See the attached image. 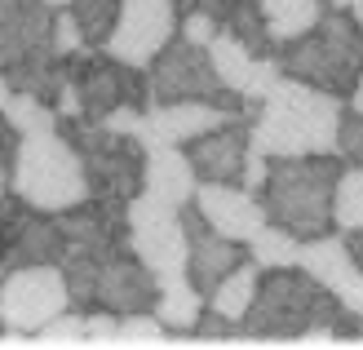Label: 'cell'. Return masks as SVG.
I'll return each instance as SVG.
<instances>
[{"instance_id": "ac0fdd59", "label": "cell", "mask_w": 363, "mask_h": 350, "mask_svg": "<svg viewBox=\"0 0 363 350\" xmlns=\"http://www.w3.org/2000/svg\"><path fill=\"white\" fill-rule=\"evenodd\" d=\"M301 270H311L319 284H328L333 292L341 288V280H350L359 270V257L350 253V239L346 235H311L301 239Z\"/></svg>"}, {"instance_id": "d6986e66", "label": "cell", "mask_w": 363, "mask_h": 350, "mask_svg": "<svg viewBox=\"0 0 363 350\" xmlns=\"http://www.w3.org/2000/svg\"><path fill=\"white\" fill-rule=\"evenodd\" d=\"M155 315L164 319L173 333H186V328H195V319L204 315V292L195 288L191 275L164 280L160 284V297H155Z\"/></svg>"}, {"instance_id": "f546056e", "label": "cell", "mask_w": 363, "mask_h": 350, "mask_svg": "<svg viewBox=\"0 0 363 350\" xmlns=\"http://www.w3.org/2000/svg\"><path fill=\"white\" fill-rule=\"evenodd\" d=\"M89 346H120V315L116 310L89 315Z\"/></svg>"}, {"instance_id": "7a4b0ae2", "label": "cell", "mask_w": 363, "mask_h": 350, "mask_svg": "<svg viewBox=\"0 0 363 350\" xmlns=\"http://www.w3.org/2000/svg\"><path fill=\"white\" fill-rule=\"evenodd\" d=\"M13 195L18 204H31L40 213H67L84 204L89 195V169L80 146L62 128H35L18 138L13 151Z\"/></svg>"}, {"instance_id": "cb8c5ba5", "label": "cell", "mask_w": 363, "mask_h": 350, "mask_svg": "<svg viewBox=\"0 0 363 350\" xmlns=\"http://www.w3.org/2000/svg\"><path fill=\"white\" fill-rule=\"evenodd\" d=\"M120 5L124 0H71V9H76L80 27H84V40L89 49H106L116 31V18H120Z\"/></svg>"}, {"instance_id": "8992f818", "label": "cell", "mask_w": 363, "mask_h": 350, "mask_svg": "<svg viewBox=\"0 0 363 350\" xmlns=\"http://www.w3.org/2000/svg\"><path fill=\"white\" fill-rule=\"evenodd\" d=\"M53 18L49 0H0V71L23 94H58Z\"/></svg>"}, {"instance_id": "836d02e7", "label": "cell", "mask_w": 363, "mask_h": 350, "mask_svg": "<svg viewBox=\"0 0 363 350\" xmlns=\"http://www.w3.org/2000/svg\"><path fill=\"white\" fill-rule=\"evenodd\" d=\"M13 98V84H9V76H5V71H0V111H5V102Z\"/></svg>"}, {"instance_id": "9c48e42d", "label": "cell", "mask_w": 363, "mask_h": 350, "mask_svg": "<svg viewBox=\"0 0 363 350\" xmlns=\"http://www.w3.org/2000/svg\"><path fill=\"white\" fill-rule=\"evenodd\" d=\"M129 244L133 253L155 270V280H177L191 275V231L186 217L173 204H160L151 195L129 199Z\"/></svg>"}, {"instance_id": "ba28073f", "label": "cell", "mask_w": 363, "mask_h": 350, "mask_svg": "<svg viewBox=\"0 0 363 350\" xmlns=\"http://www.w3.org/2000/svg\"><path fill=\"white\" fill-rule=\"evenodd\" d=\"M71 142L84 155L94 199H120V204H129L133 195H142V182H147V142L142 138L106 128L98 120H76L71 124Z\"/></svg>"}, {"instance_id": "e0dca14e", "label": "cell", "mask_w": 363, "mask_h": 350, "mask_svg": "<svg viewBox=\"0 0 363 350\" xmlns=\"http://www.w3.org/2000/svg\"><path fill=\"white\" fill-rule=\"evenodd\" d=\"M195 164L191 155L173 142H155L147 146V182H142V195L160 199V204H173V209H186L195 199Z\"/></svg>"}, {"instance_id": "83f0119b", "label": "cell", "mask_w": 363, "mask_h": 350, "mask_svg": "<svg viewBox=\"0 0 363 350\" xmlns=\"http://www.w3.org/2000/svg\"><path fill=\"white\" fill-rule=\"evenodd\" d=\"M186 40H195V45H213V35L222 31V18L217 13H208V9H191V13H182V27H177Z\"/></svg>"}, {"instance_id": "7c38bea8", "label": "cell", "mask_w": 363, "mask_h": 350, "mask_svg": "<svg viewBox=\"0 0 363 350\" xmlns=\"http://www.w3.org/2000/svg\"><path fill=\"white\" fill-rule=\"evenodd\" d=\"M195 209L208 217V226L226 239L248 244L270 217L266 204H257V191H248L244 182H199L195 187Z\"/></svg>"}, {"instance_id": "74e56055", "label": "cell", "mask_w": 363, "mask_h": 350, "mask_svg": "<svg viewBox=\"0 0 363 350\" xmlns=\"http://www.w3.org/2000/svg\"><path fill=\"white\" fill-rule=\"evenodd\" d=\"M49 5H53V9H67V5H71V0H49Z\"/></svg>"}, {"instance_id": "d590c367", "label": "cell", "mask_w": 363, "mask_h": 350, "mask_svg": "<svg viewBox=\"0 0 363 350\" xmlns=\"http://www.w3.org/2000/svg\"><path fill=\"white\" fill-rule=\"evenodd\" d=\"M328 5H333V9H350V5H354V0H328Z\"/></svg>"}, {"instance_id": "484cf974", "label": "cell", "mask_w": 363, "mask_h": 350, "mask_svg": "<svg viewBox=\"0 0 363 350\" xmlns=\"http://www.w3.org/2000/svg\"><path fill=\"white\" fill-rule=\"evenodd\" d=\"M31 346H89V319L62 310L58 319H49L40 333L31 337Z\"/></svg>"}, {"instance_id": "9a60e30c", "label": "cell", "mask_w": 363, "mask_h": 350, "mask_svg": "<svg viewBox=\"0 0 363 350\" xmlns=\"http://www.w3.org/2000/svg\"><path fill=\"white\" fill-rule=\"evenodd\" d=\"M248 151H252V116H235L230 124L195 138L186 155L199 182H240Z\"/></svg>"}, {"instance_id": "d4e9b609", "label": "cell", "mask_w": 363, "mask_h": 350, "mask_svg": "<svg viewBox=\"0 0 363 350\" xmlns=\"http://www.w3.org/2000/svg\"><path fill=\"white\" fill-rule=\"evenodd\" d=\"M173 328L155 315V310H133V315H120V346H164Z\"/></svg>"}, {"instance_id": "8d00e7d4", "label": "cell", "mask_w": 363, "mask_h": 350, "mask_svg": "<svg viewBox=\"0 0 363 350\" xmlns=\"http://www.w3.org/2000/svg\"><path fill=\"white\" fill-rule=\"evenodd\" d=\"M350 9H354V18H359V23H363V0H354V5H350Z\"/></svg>"}, {"instance_id": "30bf717a", "label": "cell", "mask_w": 363, "mask_h": 350, "mask_svg": "<svg viewBox=\"0 0 363 350\" xmlns=\"http://www.w3.org/2000/svg\"><path fill=\"white\" fill-rule=\"evenodd\" d=\"M71 306V284L62 266H18L0 275V324L40 333L49 319H58Z\"/></svg>"}, {"instance_id": "3957f363", "label": "cell", "mask_w": 363, "mask_h": 350, "mask_svg": "<svg viewBox=\"0 0 363 350\" xmlns=\"http://www.w3.org/2000/svg\"><path fill=\"white\" fill-rule=\"evenodd\" d=\"M341 302L328 284H319L311 270L284 266V270H262L257 297L244 315V337L248 341H297L311 324H337Z\"/></svg>"}, {"instance_id": "52a82bcc", "label": "cell", "mask_w": 363, "mask_h": 350, "mask_svg": "<svg viewBox=\"0 0 363 350\" xmlns=\"http://www.w3.org/2000/svg\"><path fill=\"white\" fill-rule=\"evenodd\" d=\"M142 98H147V106H160V102H217V106H230V111H244V98L217 76V67L208 58V45H195L182 31L147 67Z\"/></svg>"}, {"instance_id": "ffe728a7", "label": "cell", "mask_w": 363, "mask_h": 350, "mask_svg": "<svg viewBox=\"0 0 363 350\" xmlns=\"http://www.w3.org/2000/svg\"><path fill=\"white\" fill-rule=\"evenodd\" d=\"M257 284H262V266L252 262H240L222 284L213 288V297H208V306L213 310H222L226 319H235V324H244V315H248V306H252V297H257Z\"/></svg>"}, {"instance_id": "7402d4cb", "label": "cell", "mask_w": 363, "mask_h": 350, "mask_svg": "<svg viewBox=\"0 0 363 350\" xmlns=\"http://www.w3.org/2000/svg\"><path fill=\"white\" fill-rule=\"evenodd\" d=\"M333 226L337 231H363V164H350V169H341V177H337Z\"/></svg>"}, {"instance_id": "44dd1931", "label": "cell", "mask_w": 363, "mask_h": 350, "mask_svg": "<svg viewBox=\"0 0 363 350\" xmlns=\"http://www.w3.org/2000/svg\"><path fill=\"white\" fill-rule=\"evenodd\" d=\"M248 257H252L262 270L297 266V262H301V235H293V231L279 226V222H266L257 235L248 239Z\"/></svg>"}, {"instance_id": "4fadbf2b", "label": "cell", "mask_w": 363, "mask_h": 350, "mask_svg": "<svg viewBox=\"0 0 363 350\" xmlns=\"http://www.w3.org/2000/svg\"><path fill=\"white\" fill-rule=\"evenodd\" d=\"M155 297H160V280L133 248H120L102 262V275H98V306L102 310H116V315L155 310Z\"/></svg>"}, {"instance_id": "f1b7e54d", "label": "cell", "mask_w": 363, "mask_h": 350, "mask_svg": "<svg viewBox=\"0 0 363 350\" xmlns=\"http://www.w3.org/2000/svg\"><path fill=\"white\" fill-rule=\"evenodd\" d=\"M18 128L5 120L0 124V204L9 199V191H13V151H18Z\"/></svg>"}, {"instance_id": "277c9868", "label": "cell", "mask_w": 363, "mask_h": 350, "mask_svg": "<svg viewBox=\"0 0 363 350\" xmlns=\"http://www.w3.org/2000/svg\"><path fill=\"white\" fill-rule=\"evenodd\" d=\"M337 160L333 155H279L270 160L262 204L270 222L293 235H328L333 231V195H337Z\"/></svg>"}, {"instance_id": "e575fe53", "label": "cell", "mask_w": 363, "mask_h": 350, "mask_svg": "<svg viewBox=\"0 0 363 350\" xmlns=\"http://www.w3.org/2000/svg\"><path fill=\"white\" fill-rule=\"evenodd\" d=\"M350 111L363 116V76H359V84H354V94H350Z\"/></svg>"}, {"instance_id": "603a6c76", "label": "cell", "mask_w": 363, "mask_h": 350, "mask_svg": "<svg viewBox=\"0 0 363 350\" xmlns=\"http://www.w3.org/2000/svg\"><path fill=\"white\" fill-rule=\"evenodd\" d=\"M5 120L18 128V133H35V128H62V116H58V106H49V98L40 94H18L5 102Z\"/></svg>"}, {"instance_id": "4dcf8cb0", "label": "cell", "mask_w": 363, "mask_h": 350, "mask_svg": "<svg viewBox=\"0 0 363 350\" xmlns=\"http://www.w3.org/2000/svg\"><path fill=\"white\" fill-rule=\"evenodd\" d=\"M266 160H270V155H262L257 146H252V151H248V160H244V177H240V182H244L248 191H257V195H262V187H266V173H270V164H266Z\"/></svg>"}, {"instance_id": "8fae6325", "label": "cell", "mask_w": 363, "mask_h": 350, "mask_svg": "<svg viewBox=\"0 0 363 350\" xmlns=\"http://www.w3.org/2000/svg\"><path fill=\"white\" fill-rule=\"evenodd\" d=\"M182 27L177 0H124L116 31L106 40V53H116L120 62H129L138 71H147L160 53L169 49V40Z\"/></svg>"}, {"instance_id": "1f68e13d", "label": "cell", "mask_w": 363, "mask_h": 350, "mask_svg": "<svg viewBox=\"0 0 363 350\" xmlns=\"http://www.w3.org/2000/svg\"><path fill=\"white\" fill-rule=\"evenodd\" d=\"M337 302L346 306V310H354V315H363V266L350 275V280H341V288H337Z\"/></svg>"}, {"instance_id": "5b68a950", "label": "cell", "mask_w": 363, "mask_h": 350, "mask_svg": "<svg viewBox=\"0 0 363 350\" xmlns=\"http://www.w3.org/2000/svg\"><path fill=\"white\" fill-rule=\"evenodd\" d=\"M279 62L288 76L311 80L328 94L346 98L354 94V84L363 76V23L341 9L323 13L306 35L279 45Z\"/></svg>"}, {"instance_id": "5bb4252c", "label": "cell", "mask_w": 363, "mask_h": 350, "mask_svg": "<svg viewBox=\"0 0 363 350\" xmlns=\"http://www.w3.org/2000/svg\"><path fill=\"white\" fill-rule=\"evenodd\" d=\"M235 116H244V111H230V106H217V102H160V106H147V124H142L138 138L147 146L155 142L191 146L195 138L230 124Z\"/></svg>"}, {"instance_id": "2e32d148", "label": "cell", "mask_w": 363, "mask_h": 350, "mask_svg": "<svg viewBox=\"0 0 363 350\" xmlns=\"http://www.w3.org/2000/svg\"><path fill=\"white\" fill-rule=\"evenodd\" d=\"M182 217H186V231H191V280H195V288L204 292V297H213V288L244 262V244L217 235L208 226V217L199 209H191V204L182 209Z\"/></svg>"}, {"instance_id": "d6a6232c", "label": "cell", "mask_w": 363, "mask_h": 350, "mask_svg": "<svg viewBox=\"0 0 363 350\" xmlns=\"http://www.w3.org/2000/svg\"><path fill=\"white\" fill-rule=\"evenodd\" d=\"M341 235L350 239V253L359 257V266H363V231H341Z\"/></svg>"}, {"instance_id": "6da1fadb", "label": "cell", "mask_w": 363, "mask_h": 350, "mask_svg": "<svg viewBox=\"0 0 363 350\" xmlns=\"http://www.w3.org/2000/svg\"><path fill=\"white\" fill-rule=\"evenodd\" d=\"M341 116H346V106H341L337 94L284 71V80L270 89V98L257 102L252 146L270 160H279V155H337Z\"/></svg>"}, {"instance_id": "4316f807", "label": "cell", "mask_w": 363, "mask_h": 350, "mask_svg": "<svg viewBox=\"0 0 363 350\" xmlns=\"http://www.w3.org/2000/svg\"><path fill=\"white\" fill-rule=\"evenodd\" d=\"M337 155L346 160V164H363V116H359V111H346V116H341Z\"/></svg>"}]
</instances>
